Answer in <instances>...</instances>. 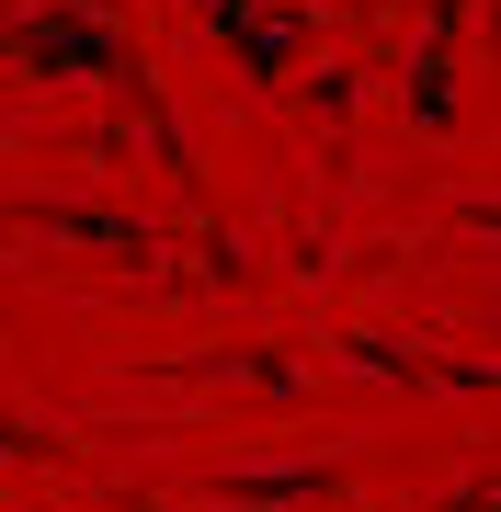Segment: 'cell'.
Segmentation results:
<instances>
[{"label":"cell","instance_id":"6da1fadb","mask_svg":"<svg viewBox=\"0 0 501 512\" xmlns=\"http://www.w3.org/2000/svg\"><path fill=\"white\" fill-rule=\"evenodd\" d=\"M12 57L35 80H126V35H114L103 12H46V23H23Z\"/></svg>","mask_w":501,"mask_h":512}]
</instances>
